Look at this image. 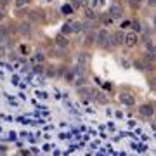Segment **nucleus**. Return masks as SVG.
I'll return each instance as SVG.
<instances>
[{
    "mask_svg": "<svg viewBox=\"0 0 156 156\" xmlns=\"http://www.w3.org/2000/svg\"><path fill=\"white\" fill-rule=\"evenodd\" d=\"M102 49H108L109 47V31L106 30H101V31H95V44Z\"/></svg>",
    "mask_w": 156,
    "mask_h": 156,
    "instance_id": "f257e3e1",
    "label": "nucleus"
},
{
    "mask_svg": "<svg viewBox=\"0 0 156 156\" xmlns=\"http://www.w3.org/2000/svg\"><path fill=\"white\" fill-rule=\"evenodd\" d=\"M137 44H139V33L128 31V33L123 35V45H127V47H135Z\"/></svg>",
    "mask_w": 156,
    "mask_h": 156,
    "instance_id": "f03ea898",
    "label": "nucleus"
},
{
    "mask_svg": "<svg viewBox=\"0 0 156 156\" xmlns=\"http://www.w3.org/2000/svg\"><path fill=\"white\" fill-rule=\"evenodd\" d=\"M17 33L23 35V37H31V33H33V26H31V23L30 21H23L17 24Z\"/></svg>",
    "mask_w": 156,
    "mask_h": 156,
    "instance_id": "7ed1b4c3",
    "label": "nucleus"
},
{
    "mask_svg": "<svg viewBox=\"0 0 156 156\" xmlns=\"http://www.w3.org/2000/svg\"><path fill=\"white\" fill-rule=\"evenodd\" d=\"M123 30H118L115 33H109V45L111 47H118V45H123Z\"/></svg>",
    "mask_w": 156,
    "mask_h": 156,
    "instance_id": "20e7f679",
    "label": "nucleus"
},
{
    "mask_svg": "<svg viewBox=\"0 0 156 156\" xmlns=\"http://www.w3.org/2000/svg\"><path fill=\"white\" fill-rule=\"evenodd\" d=\"M26 16H28V21L31 23V24H37V23H40L42 19H44V16H42V11H40V9H31V11L26 12Z\"/></svg>",
    "mask_w": 156,
    "mask_h": 156,
    "instance_id": "39448f33",
    "label": "nucleus"
},
{
    "mask_svg": "<svg viewBox=\"0 0 156 156\" xmlns=\"http://www.w3.org/2000/svg\"><path fill=\"white\" fill-rule=\"evenodd\" d=\"M109 16L116 21V19H120V17L123 16V7L120 5V4H111V7H109V12H108Z\"/></svg>",
    "mask_w": 156,
    "mask_h": 156,
    "instance_id": "423d86ee",
    "label": "nucleus"
},
{
    "mask_svg": "<svg viewBox=\"0 0 156 156\" xmlns=\"http://www.w3.org/2000/svg\"><path fill=\"white\" fill-rule=\"evenodd\" d=\"M78 89H80V95H82L83 99H94L95 92H97V90L92 89V87H83V85H82V87H78Z\"/></svg>",
    "mask_w": 156,
    "mask_h": 156,
    "instance_id": "0eeeda50",
    "label": "nucleus"
},
{
    "mask_svg": "<svg viewBox=\"0 0 156 156\" xmlns=\"http://www.w3.org/2000/svg\"><path fill=\"white\" fill-rule=\"evenodd\" d=\"M95 44V30H87L85 31V38H83V45L85 47H90V45Z\"/></svg>",
    "mask_w": 156,
    "mask_h": 156,
    "instance_id": "6e6552de",
    "label": "nucleus"
},
{
    "mask_svg": "<svg viewBox=\"0 0 156 156\" xmlns=\"http://www.w3.org/2000/svg\"><path fill=\"white\" fill-rule=\"evenodd\" d=\"M120 101H122V104H125V106H134L135 104L134 95L130 94V92H122L120 94Z\"/></svg>",
    "mask_w": 156,
    "mask_h": 156,
    "instance_id": "1a4fd4ad",
    "label": "nucleus"
},
{
    "mask_svg": "<svg viewBox=\"0 0 156 156\" xmlns=\"http://www.w3.org/2000/svg\"><path fill=\"white\" fill-rule=\"evenodd\" d=\"M139 113L142 115V116H153L154 115V106L153 104H142V106L139 108Z\"/></svg>",
    "mask_w": 156,
    "mask_h": 156,
    "instance_id": "9d476101",
    "label": "nucleus"
},
{
    "mask_svg": "<svg viewBox=\"0 0 156 156\" xmlns=\"http://www.w3.org/2000/svg\"><path fill=\"white\" fill-rule=\"evenodd\" d=\"M68 45H69V40L66 38V35H57L56 37V47H59V49H66Z\"/></svg>",
    "mask_w": 156,
    "mask_h": 156,
    "instance_id": "9b49d317",
    "label": "nucleus"
},
{
    "mask_svg": "<svg viewBox=\"0 0 156 156\" xmlns=\"http://www.w3.org/2000/svg\"><path fill=\"white\" fill-rule=\"evenodd\" d=\"M85 30V23H82V21H73L71 23V31L73 33H82Z\"/></svg>",
    "mask_w": 156,
    "mask_h": 156,
    "instance_id": "f8f14e48",
    "label": "nucleus"
},
{
    "mask_svg": "<svg viewBox=\"0 0 156 156\" xmlns=\"http://www.w3.org/2000/svg\"><path fill=\"white\" fill-rule=\"evenodd\" d=\"M76 59H78V64H87V62H89V54H85V52H80V54H78L76 56Z\"/></svg>",
    "mask_w": 156,
    "mask_h": 156,
    "instance_id": "ddd939ff",
    "label": "nucleus"
},
{
    "mask_svg": "<svg viewBox=\"0 0 156 156\" xmlns=\"http://www.w3.org/2000/svg\"><path fill=\"white\" fill-rule=\"evenodd\" d=\"M61 12L64 14V16H69V14H73V12H75V9L71 7V4H64V5L61 7Z\"/></svg>",
    "mask_w": 156,
    "mask_h": 156,
    "instance_id": "4468645a",
    "label": "nucleus"
},
{
    "mask_svg": "<svg viewBox=\"0 0 156 156\" xmlns=\"http://www.w3.org/2000/svg\"><path fill=\"white\" fill-rule=\"evenodd\" d=\"M7 54V40L0 38V56H5Z\"/></svg>",
    "mask_w": 156,
    "mask_h": 156,
    "instance_id": "2eb2a0df",
    "label": "nucleus"
},
{
    "mask_svg": "<svg viewBox=\"0 0 156 156\" xmlns=\"http://www.w3.org/2000/svg\"><path fill=\"white\" fill-rule=\"evenodd\" d=\"M75 78H76V75H75V71H64V80H66V82H69V83H73V80H75Z\"/></svg>",
    "mask_w": 156,
    "mask_h": 156,
    "instance_id": "dca6fc26",
    "label": "nucleus"
},
{
    "mask_svg": "<svg viewBox=\"0 0 156 156\" xmlns=\"http://www.w3.org/2000/svg\"><path fill=\"white\" fill-rule=\"evenodd\" d=\"M102 24L104 26H111V24H115V19L109 14H106V16H102Z\"/></svg>",
    "mask_w": 156,
    "mask_h": 156,
    "instance_id": "f3484780",
    "label": "nucleus"
},
{
    "mask_svg": "<svg viewBox=\"0 0 156 156\" xmlns=\"http://www.w3.org/2000/svg\"><path fill=\"white\" fill-rule=\"evenodd\" d=\"M130 26H132V31H135V33H139V31H142V24H140V21H132L130 23Z\"/></svg>",
    "mask_w": 156,
    "mask_h": 156,
    "instance_id": "a211bd4d",
    "label": "nucleus"
},
{
    "mask_svg": "<svg viewBox=\"0 0 156 156\" xmlns=\"http://www.w3.org/2000/svg\"><path fill=\"white\" fill-rule=\"evenodd\" d=\"M61 33H62V35H71V33H73V31H71V23H66V24L62 26Z\"/></svg>",
    "mask_w": 156,
    "mask_h": 156,
    "instance_id": "6ab92c4d",
    "label": "nucleus"
},
{
    "mask_svg": "<svg viewBox=\"0 0 156 156\" xmlns=\"http://www.w3.org/2000/svg\"><path fill=\"white\" fill-rule=\"evenodd\" d=\"M49 56H50V57H56V56L61 57V56H62V54H61V49H59V47H56V49H50V50H49Z\"/></svg>",
    "mask_w": 156,
    "mask_h": 156,
    "instance_id": "aec40b11",
    "label": "nucleus"
},
{
    "mask_svg": "<svg viewBox=\"0 0 156 156\" xmlns=\"http://www.w3.org/2000/svg\"><path fill=\"white\" fill-rule=\"evenodd\" d=\"M69 4H71L73 9H80V7L83 5V0H71Z\"/></svg>",
    "mask_w": 156,
    "mask_h": 156,
    "instance_id": "412c9836",
    "label": "nucleus"
},
{
    "mask_svg": "<svg viewBox=\"0 0 156 156\" xmlns=\"http://www.w3.org/2000/svg\"><path fill=\"white\" fill-rule=\"evenodd\" d=\"M35 61L37 62H44L45 61V54L44 52H37V54H35Z\"/></svg>",
    "mask_w": 156,
    "mask_h": 156,
    "instance_id": "4be33fe9",
    "label": "nucleus"
},
{
    "mask_svg": "<svg viewBox=\"0 0 156 156\" xmlns=\"http://www.w3.org/2000/svg\"><path fill=\"white\" fill-rule=\"evenodd\" d=\"M85 16L89 17V19H95V12H94V9H85Z\"/></svg>",
    "mask_w": 156,
    "mask_h": 156,
    "instance_id": "5701e85b",
    "label": "nucleus"
},
{
    "mask_svg": "<svg viewBox=\"0 0 156 156\" xmlns=\"http://www.w3.org/2000/svg\"><path fill=\"white\" fill-rule=\"evenodd\" d=\"M135 68H137L139 71H144V69H146V66H144V61H137V62H135Z\"/></svg>",
    "mask_w": 156,
    "mask_h": 156,
    "instance_id": "b1692460",
    "label": "nucleus"
},
{
    "mask_svg": "<svg viewBox=\"0 0 156 156\" xmlns=\"http://www.w3.org/2000/svg\"><path fill=\"white\" fill-rule=\"evenodd\" d=\"M45 73H47L49 76H54V75H57V73L54 71V66H49V68H47V71H45Z\"/></svg>",
    "mask_w": 156,
    "mask_h": 156,
    "instance_id": "393cba45",
    "label": "nucleus"
},
{
    "mask_svg": "<svg viewBox=\"0 0 156 156\" xmlns=\"http://www.w3.org/2000/svg\"><path fill=\"white\" fill-rule=\"evenodd\" d=\"M130 23H132V21H128V19H127V21H123L122 24H120V26H122V30H125V28H130Z\"/></svg>",
    "mask_w": 156,
    "mask_h": 156,
    "instance_id": "a878e982",
    "label": "nucleus"
},
{
    "mask_svg": "<svg viewBox=\"0 0 156 156\" xmlns=\"http://www.w3.org/2000/svg\"><path fill=\"white\" fill-rule=\"evenodd\" d=\"M28 2H31V0H16V5H24Z\"/></svg>",
    "mask_w": 156,
    "mask_h": 156,
    "instance_id": "bb28decb",
    "label": "nucleus"
},
{
    "mask_svg": "<svg viewBox=\"0 0 156 156\" xmlns=\"http://www.w3.org/2000/svg\"><path fill=\"white\" fill-rule=\"evenodd\" d=\"M9 4H11V0H0V5L2 7H7Z\"/></svg>",
    "mask_w": 156,
    "mask_h": 156,
    "instance_id": "cd10ccee",
    "label": "nucleus"
},
{
    "mask_svg": "<svg viewBox=\"0 0 156 156\" xmlns=\"http://www.w3.org/2000/svg\"><path fill=\"white\" fill-rule=\"evenodd\" d=\"M130 2H132V5H134V7H139L142 0H130Z\"/></svg>",
    "mask_w": 156,
    "mask_h": 156,
    "instance_id": "c85d7f7f",
    "label": "nucleus"
},
{
    "mask_svg": "<svg viewBox=\"0 0 156 156\" xmlns=\"http://www.w3.org/2000/svg\"><path fill=\"white\" fill-rule=\"evenodd\" d=\"M122 64H123V68H130V62L125 61V59H122Z\"/></svg>",
    "mask_w": 156,
    "mask_h": 156,
    "instance_id": "c756f323",
    "label": "nucleus"
},
{
    "mask_svg": "<svg viewBox=\"0 0 156 156\" xmlns=\"http://www.w3.org/2000/svg\"><path fill=\"white\" fill-rule=\"evenodd\" d=\"M5 17V11H4V7H2V11H0V19H4Z\"/></svg>",
    "mask_w": 156,
    "mask_h": 156,
    "instance_id": "7c9ffc66",
    "label": "nucleus"
}]
</instances>
